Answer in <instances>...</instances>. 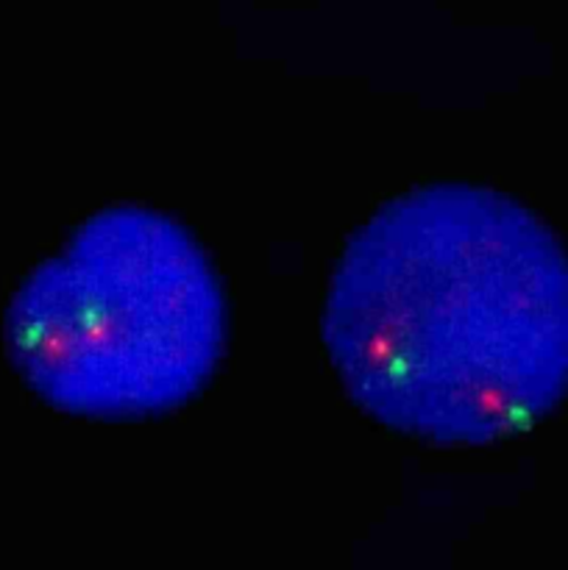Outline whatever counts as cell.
I'll return each instance as SVG.
<instances>
[{
    "mask_svg": "<svg viewBox=\"0 0 568 570\" xmlns=\"http://www.w3.org/2000/svg\"><path fill=\"white\" fill-rule=\"evenodd\" d=\"M323 343L351 399L393 432L518 438L568 390V254L510 195L423 184L340 250Z\"/></svg>",
    "mask_w": 568,
    "mask_h": 570,
    "instance_id": "cell-1",
    "label": "cell"
},
{
    "mask_svg": "<svg viewBox=\"0 0 568 570\" xmlns=\"http://www.w3.org/2000/svg\"><path fill=\"white\" fill-rule=\"evenodd\" d=\"M226 309L193 234L145 206L87 217L6 315L22 382L53 410L126 421L187 404L217 367Z\"/></svg>",
    "mask_w": 568,
    "mask_h": 570,
    "instance_id": "cell-2",
    "label": "cell"
}]
</instances>
